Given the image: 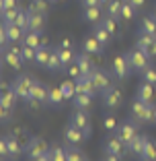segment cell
Instances as JSON below:
<instances>
[{
  "label": "cell",
  "instance_id": "60d3db41",
  "mask_svg": "<svg viewBox=\"0 0 156 161\" xmlns=\"http://www.w3.org/2000/svg\"><path fill=\"white\" fill-rule=\"evenodd\" d=\"M101 23H103V27L107 29L111 35H117V33H119V29H117V19H113V17H105Z\"/></svg>",
  "mask_w": 156,
  "mask_h": 161
},
{
  "label": "cell",
  "instance_id": "ffe728a7",
  "mask_svg": "<svg viewBox=\"0 0 156 161\" xmlns=\"http://www.w3.org/2000/svg\"><path fill=\"white\" fill-rule=\"evenodd\" d=\"M140 33H148V35H154L156 37V17L154 14H146L142 21H140Z\"/></svg>",
  "mask_w": 156,
  "mask_h": 161
},
{
  "label": "cell",
  "instance_id": "ba28073f",
  "mask_svg": "<svg viewBox=\"0 0 156 161\" xmlns=\"http://www.w3.org/2000/svg\"><path fill=\"white\" fill-rule=\"evenodd\" d=\"M148 105H150V103H146V101H142V99H138V97L132 101V105H129V114H132V118L136 120V122L146 124V118H148Z\"/></svg>",
  "mask_w": 156,
  "mask_h": 161
},
{
  "label": "cell",
  "instance_id": "d4e9b609",
  "mask_svg": "<svg viewBox=\"0 0 156 161\" xmlns=\"http://www.w3.org/2000/svg\"><path fill=\"white\" fill-rule=\"evenodd\" d=\"M43 27H45V14L31 13V10H29V29H33V31H43Z\"/></svg>",
  "mask_w": 156,
  "mask_h": 161
},
{
  "label": "cell",
  "instance_id": "8d00e7d4",
  "mask_svg": "<svg viewBox=\"0 0 156 161\" xmlns=\"http://www.w3.org/2000/svg\"><path fill=\"white\" fill-rule=\"evenodd\" d=\"M35 56H37V47H31V46H27V43H23V47H21V58H23L25 62H35Z\"/></svg>",
  "mask_w": 156,
  "mask_h": 161
},
{
  "label": "cell",
  "instance_id": "8992f818",
  "mask_svg": "<svg viewBox=\"0 0 156 161\" xmlns=\"http://www.w3.org/2000/svg\"><path fill=\"white\" fill-rule=\"evenodd\" d=\"M115 136L119 138V141L123 142V145H125V147H128L129 142L133 141V138L138 136V126L133 122H129V120H125V122H121L117 126V130H115Z\"/></svg>",
  "mask_w": 156,
  "mask_h": 161
},
{
  "label": "cell",
  "instance_id": "bcb514c9",
  "mask_svg": "<svg viewBox=\"0 0 156 161\" xmlns=\"http://www.w3.org/2000/svg\"><path fill=\"white\" fill-rule=\"evenodd\" d=\"M0 8H19V0H0Z\"/></svg>",
  "mask_w": 156,
  "mask_h": 161
},
{
  "label": "cell",
  "instance_id": "680465c9",
  "mask_svg": "<svg viewBox=\"0 0 156 161\" xmlns=\"http://www.w3.org/2000/svg\"><path fill=\"white\" fill-rule=\"evenodd\" d=\"M154 124H156V109H154Z\"/></svg>",
  "mask_w": 156,
  "mask_h": 161
},
{
  "label": "cell",
  "instance_id": "4dcf8cb0",
  "mask_svg": "<svg viewBox=\"0 0 156 161\" xmlns=\"http://www.w3.org/2000/svg\"><path fill=\"white\" fill-rule=\"evenodd\" d=\"M140 161H156V141L148 138L146 149H144V153L140 155Z\"/></svg>",
  "mask_w": 156,
  "mask_h": 161
},
{
  "label": "cell",
  "instance_id": "44dd1931",
  "mask_svg": "<svg viewBox=\"0 0 156 161\" xmlns=\"http://www.w3.org/2000/svg\"><path fill=\"white\" fill-rule=\"evenodd\" d=\"M123 145L121 141H119L117 136H111V138H107L105 141V145H103V153H113V155H121L123 153Z\"/></svg>",
  "mask_w": 156,
  "mask_h": 161
},
{
  "label": "cell",
  "instance_id": "f546056e",
  "mask_svg": "<svg viewBox=\"0 0 156 161\" xmlns=\"http://www.w3.org/2000/svg\"><path fill=\"white\" fill-rule=\"evenodd\" d=\"M66 99L64 93H62L60 87H49V97H48V103L53 105V108H60V103Z\"/></svg>",
  "mask_w": 156,
  "mask_h": 161
},
{
  "label": "cell",
  "instance_id": "7dc6e473",
  "mask_svg": "<svg viewBox=\"0 0 156 161\" xmlns=\"http://www.w3.org/2000/svg\"><path fill=\"white\" fill-rule=\"evenodd\" d=\"M0 157H2V159H8V145H6V136L0 138Z\"/></svg>",
  "mask_w": 156,
  "mask_h": 161
},
{
  "label": "cell",
  "instance_id": "8fae6325",
  "mask_svg": "<svg viewBox=\"0 0 156 161\" xmlns=\"http://www.w3.org/2000/svg\"><path fill=\"white\" fill-rule=\"evenodd\" d=\"M82 52L90 54V56H101L105 52V46L95 37V35H86L84 42H82Z\"/></svg>",
  "mask_w": 156,
  "mask_h": 161
},
{
  "label": "cell",
  "instance_id": "c3c4849f",
  "mask_svg": "<svg viewBox=\"0 0 156 161\" xmlns=\"http://www.w3.org/2000/svg\"><path fill=\"white\" fill-rule=\"evenodd\" d=\"M56 47H72V50H74V42H72V39H68V37H62L60 42H58Z\"/></svg>",
  "mask_w": 156,
  "mask_h": 161
},
{
  "label": "cell",
  "instance_id": "9c48e42d",
  "mask_svg": "<svg viewBox=\"0 0 156 161\" xmlns=\"http://www.w3.org/2000/svg\"><path fill=\"white\" fill-rule=\"evenodd\" d=\"M48 97H49V87L43 85V83H39V80H35L33 87H31V101L29 103H48Z\"/></svg>",
  "mask_w": 156,
  "mask_h": 161
},
{
  "label": "cell",
  "instance_id": "836d02e7",
  "mask_svg": "<svg viewBox=\"0 0 156 161\" xmlns=\"http://www.w3.org/2000/svg\"><path fill=\"white\" fill-rule=\"evenodd\" d=\"M66 161H84V153L80 149H76V145H68L66 147Z\"/></svg>",
  "mask_w": 156,
  "mask_h": 161
},
{
  "label": "cell",
  "instance_id": "f35d334b",
  "mask_svg": "<svg viewBox=\"0 0 156 161\" xmlns=\"http://www.w3.org/2000/svg\"><path fill=\"white\" fill-rule=\"evenodd\" d=\"M49 157H52V161H66V147L53 145L49 149Z\"/></svg>",
  "mask_w": 156,
  "mask_h": 161
},
{
  "label": "cell",
  "instance_id": "74e56055",
  "mask_svg": "<svg viewBox=\"0 0 156 161\" xmlns=\"http://www.w3.org/2000/svg\"><path fill=\"white\" fill-rule=\"evenodd\" d=\"M152 42H154V35H148V33H140V31H138V39H136V46L140 47V50H148Z\"/></svg>",
  "mask_w": 156,
  "mask_h": 161
},
{
  "label": "cell",
  "instance_id": "7bdbcfd3",
  "mask_svg": "<svg viewBox=\"0 0 156 161\" xmlns=\"http://www.w3.org/2000/svg\"><path fill=\"white\" fill-rule=\"evenodd\" d=\"M142 80H146V83H150V85L156 87V68L148 66L146 70H142Z\"/></svg>",
  "mask_w": 156,
  "mask_h": 161
},
{
  "label": "cell",
  "instance_id": "7a4b0ae2",
  "mask_svg": "<svg viewBox=\"0 0 156 161\" xmlns=\"http://www.w3.org/2000/svg\"><path fill=\"white\" fill-rule=\"evenodd\" d=\"M33 83H35V79H31L29 75H19L14 79L13 89H14V93L19 95V99L31 101V87H33Z\"/></svg>",
  "mask_w": 156,
  "mask_h": 161
},
{
  "label": "cell",
  "instance_id": "94428289",
  "mask_svg": "<svg viewBox=\"0 0 156 161\" xmlns=\"http://www.w3.org/2000/svg\"><path fill=\"white\" fill-rule=\"evenodd\" d=\"M84 161H86V159H84Z\"/></svg>",
  "mask_w": 156,
  "mask_h": 161
},
{
  "label": "cell",
  "instance_id": "ab89813d",
  "mask_svg": "<svg viewBox=\"0 0 156 161\" xmlns=\"http://www.w3.org/2000/svg\"><path fill=\"white\" fill-rule=\"evenodd\" d=\"M117 126H119V122H117V118H115L113 114H107L103 118V128L107 130V132H115V130H117Z\"/></svg>",
  "mask_w": 156,
  "mask_h": 161
},
{
  "label": "cell",
  "instance_id": "11a10c76",
  "mask_svg": "<svg viewBox=\"0 0 156 161\" xmlns=\"http://www.w3.org/2000/svg\"><path fill=\"white\" fill-rule=\"evenodd\" d=\"M33 161H52V157H49V153H45V155L37 157V159H33Z\"/></svg>",
  "mask_w": 156,
  "mask_h": 161
},
{
  "label": "cell",
  "instance_id": "f6af8a7d",
  "mask_svg": "<svg viewBox=\"0 0 156 161\" xmlns=\"http://www.w3.org/2000/svg\"><path fill=\"white\" fill-rule=\"evenodd\" d=\"M66 70H68V75H70L74 80H76V79H80V76H82V70H80V66H78V62H76V60L72 62V64L66 68Z\"/></svg>",
  "mask_w": 156,
  "mask_h": 161
},
{
  "label": "cell",
  "instance_id": "83f0119b",
  "mask_svg": "<svg viewBox=\"0 0 156 161\" xmlns=\"http://www.w3.org/2000/svg\"><path fill=\"white\" fill-rule=\"evenodd\" d=\"M52 52H53V50H49L48 46H41V47H37V56H35V64H37V66H41V68H45V66H48V62H49V56H52Z\"/></svg>",
  "mask_w": 156,
  "mask_h": 161
},
{
  "label": "cell",
  "instance_id": "2e32d148",
  "mask_svg": "<svg viewBox=\"0 0 156 161\" xmlns=\"http://www.w3.org/2000/svg\"><path fill=\"white\" fill-rule=\"evenodd\" d=\"M6 25V35H8V43H23L25 29L19 27L17 23H4Z\"/></svg>",
  "mask_w": 156,
  "mask_h": 161
},
{
  "label": "cell",
  "instance_id": "cb8c5ba5",
  "mask_svg": "<svg viewBox=\"0 0 156 161\" xmlns=\"http://www.w3.org/2000/svg\"><path fill=\"white\" fill-rule=\"evenodd\" d=\"M121 4H123V0H109L105 4V17L121 19Z\"/></svg>",
  "mask_w": 156,
  "mask_h": 161
},
{
  "label": "cell",
  "instance_id": "ee69618b",
  "mask_svg": "<svg viewBox=\"0 0 156 161\" xmlns=\"http://www.w3.org/2000/svg\"><path fill=\"white\" fill-rule=\"evenodd\" d=\"M14 23L19 27H23L25 31H29V10H19V17H17Z\"/></svg>",
  "mask_w": 156,
  "mask_h": 161
},
{
  "label": "cell",
  "instance_id": "4316f807",
  "mask_svg": "<svg viewBox=\"0 0 156 161\" xmlns=\"http://www.w3.org/2000/svg\"><path fill=\"white\" fill-rule=\"evenodd\" d=\"M90 103H93V97L86 95V93H76L74 99H72V105H74L76 109H86V112H88Z\"/></svg>",
  "mask_w": 156,
  "mask_h": 161
},
{
  "label": "cell",
  "instance_id": "e575fe53",
  "mask_svg": "<svg viewBox=\"0 0 156 161\" xmlns=\"http://www.w3.org/2000/svg\"><path fill=\"white\" fill-rule=\"evenodd\" d=\"M62 93H64V97L66 99H74V95H76V80H64L60 85Z\"/></svg>",
  "mask_w": 156,
  "mask_h": 161
},
{
  "label": "cell",
  "instance_id": "db71d44e",
  "mask_svg": "<svg viewBox=\"0 0 156 161\" xmlns=\"http://www.w3.org/2000/svg\"><path fill=\"white\" fill-rule=\"evenodd\" d=\"M82 4H84V6H103V4H101V0H82Z\"/></svg>",
  "mask_w": 156,
  "mask_h": 161
},
{
  "label": "cell",
  "instance_id": "f907efd6",
  "mask_svg": "<svg viewBox=\"0 0 156 161\" xmlns=\"http://www.w3.org/2000/svg\"><path fill=\"white\" fill-rule=\"evenodd\" d=\"M10 112H13V109H6V108H2V109H0V116H2V122H8V120H10Z\"/></svg>",
  "mask_w": 156,
  "mask_h": 161
},
{
  "label": "cell",
  "instance_id": "f5cc1de1",
  "mask_svg": "<svg viewBox=\"0 0 156 161\" xmlns=\"http://www.w3.org/2000/svg\"><path fill=\"white\" fill-rule=\"evenodd\" d=\"M128 2H132V4L136 6L138 10H140V8H144V6H146V2H148V0H128Z\"/></svg>",
  "mask_w": 156,
  "mask_h": 161
},
{
  "label": "cell",
  "instance_id": "6da1fadb",
  "mask_svg": "<svg viewBox=\"0 0 156 161\" xmlns=\"http://www.w3.org/2000/svg\"><path fill=\"white\" fill-rule=\"evenodd\" d=\"M125 56H128V60H129V66H132V70H136V72L146 70V68L150 66V60H152V58L148 56L146 50H140L138 46H133L129 52H125Z\"/></svg>",
  "mask_w": 156,
  "mask_h": 161
},
{
  "label": "cell",
  "instance_id": "4fadbf2b",
  "mask_svg": "<svg viewBox=\"0 0 156 161\" xmlns=\"http://www.w3.org/2000/svg\"><path fill=\"white\" fill-rule=\"evenodd\" d=\"M64 138H66L68 145H80L82 141H84V132H82L78 126H74V124H68L66 128H64Z\"/></svg>",
  "mask_w": 156,
  "mask_h": 161
},
{
  "label": "cell",
  "instance_id": "9f6ffc18",
  "mask_svg": "<svg viewBox=\"0 0 156 161\" xmlns=\"http://www.w3.org/2000/svg\"><path fill=\"white\" fill-rule=\"evenodd\" d=\"M49 2H52V4H56V2H62V0H49Z\"/></svg>",
  "mask_w": 156,
  "mask_h": 161
},
{
  "label": "cell",
  "instance_id": "6f0895ef",
  "mask_svg": "<svg viewBox=\"0 0 156 161\" xmlns=\"http://www.w3.org/2000/svg\"><path fill=\"white\" fill-rule=\"evenodd\" d=\"M107 2H109V0H101V4H107Z\"/></svg>",
  "mask_w": 156,
  "mask_h": 161
},
{
  "label": "cell",
  "instance_id": "91938a15",
  "mask_svg": "<svg viewBox=\"0 0 156 161\" xmlns=\"http://www.w3.org/2000/svg\"><path fill=\"white\" fill-rule=\"evenodd\" d=\"M154 17H156V8H154Z\"/></svg>",
  "mask_w": 156,
  "mask_h": 161
},
{
  "label": "cell",
  "instance_id": "d6986e66",
  "mask_svg": "<svg viewBox=\"0 0 156 161\" xmlns=\"http://www.w3.org/2000/svg\"><path fill=\"white\" fill-rule=\"evenodd\" d=\"M76 62H78V66H80V70H82V75H84V76H88L90 72L95 70L93 60H90V54H86V52L76 54Z\"/></svg>",
  "mask_w": 156,
  "mask_h": 161
},
{
  "label": "cell",
  "instance_id": "484cf974",
  "mask_svg": "<svg viewBox=\"0 0 156 161\" xmlns=\"http://www.w3.org/2000/svg\"><path fill=\"white\" fill-rule=\"evenodd\" d=\"M56 52H58V56H60V60H62V64H64V68H68L72 62L76 60V52L72 50V47H56Z\"/></svg>",
  "mask_w": 156,
  "mask_h": 161
},
{
  "label": "cell",
  "instance_id": "3957f363",
  "mask_svg": "<svg viewBox=\"0 0 156 161\" xmlns=\"http://www.w3.org/2000/svg\"><path fill=\"white\" fill-rule=\"evenodd\" d=\"M49 149H52V147H49L43 138L33 136V138H29V145L25 147V157H27L29 161H33V159H37V157L49 153Z\"/></svg>",
  "mask_w": 156,
  "mask_h": 161
},
{
  "label": "cell",
  "instance_id": "f1b7e54d",
  "mask_svg": "<svg viewBox=\"0 0 156 161\" xmlns=\"http://www.w3.org/2000/svg\"><path fill=\"white\" fill-rule=\"evenodd\" d=\"M93 35H95V37L99 39V42L103 43V46H107V43L111 42V37H113V35H111V33L107 31V29L103 27V23H97L95 27H93Z\"/></svg>",
  "mask_w": 156,
  "mask_h": 161
},
{
  "label": "cell",
  "instance_id": "1f68e13d",
  "mask_svg": "<svg viewBox=\"0 0 156 161\" xmlns=\"http://www.w3.org/2000/svg\"><path fill=\"white\" fill-rule=\"evenodd\" d=\"M49 0H31L29 2V10L31 13H41V14H48V10H49Z\"/></svg>",
  "mask_w": 156,
  "mask_h": 161
},
{
  "label": "cell",
  "instance_id": "603a6c76",
  "mask_svg": "<svg viewBox=\"0 0 156 161\" xmlns=\"http://www.w3.org/2000/svg\"><path fill=\"white\" fill-rule=\"evenodd\" d=\"M6 145H8V159H17L21 153H25L21 149V142L14 134H6Z\"/></svg>",
  "mask_w": 156,
  "mask_h": 161
},
{
  "label": "cell",
  "instance_id": "30bf717a",
  "mask_svg": "<svg viewBox=\"0 0 156 161\" xmlns=\"http://www.w3.org/2000/svg\"><path fill=\"white\" fill-rule=\"evenodd\" d=\"M90 80L95 83V87L99 91H105V89H109L111 87V75H109L107 70H101V68H95V70L90 72Z\"/></svg>",
  "mask_w": 156,
  "mask_h": 161
},
{
  "label": "cell",
  "instance_id": "d6a6232c",
  "mask_svg": "<svg viewBox=\"0 0 156 161\" xmlns=\"http://www.w3.org/2000/svg\"><path fill=\"white\" fill-rule=\"evenodd\" d=\"M136 6L132 4V2H128V0H123L121 4V19L123 21H133V17H136Z\"/></svg>",
  "mask_w": 156,
  "mask_h": 161
},
{
  "label": "cell",
  "instance_id": "5bb4252c",
  "mask_svg": "<svg viewBox=\"0 0 156 161\" xmlns=\"http://www.w3.org/2000/svg\"><path fill=\"white\" fill-rule=\"evenodd\" d=\"M76 93H86L90 97H95L99 93V89L95 87V83L90 80V76H84L82 75L80 79H76Z\"/></svg>",
  "mask_w": 156,
  "mask_h": 161
},
{
  "label": "cell",
  "instance_id": "7c38bea8",
  "mask_svg": "<svg viewBox=\"0 0 156 161\" xmlns=\"http://www.w3.org/2000/svg\"><path fill=\"white\" fill-rule=\"evenodd\" d=\"M136 97H138V99H142V101H146V103H154L156 87L150 85V83H146V80H142V83L138 85V89H136Z\"/></svg>",
  "mask_w": 156,
  "mask_h": 161
},
{
  "label": "cell",
  "instance_id": "b9f144b4",
  "mask_svg": "<svg viewBox=\"0 0 156 161\" xmlns=\"http://www.w3.org/2000/svg\"><path fill=\"white\" fill-rule=\"evenodd\" d=\"M19 10L21 8H6V10H2V23H14L17 17H19Z\"/></svg>",
  "mask_w": 156,
  "mask_h": 161
},
{
  "label": "cell",
  "instance_id": "9a60e30c",
  "mask_svg": "<svg viewBox=\"0 0 156 161\" xmlns=\"http://www.w3.org/2000/svg\"><path fill=\"white\" fill-rule=\"evenodd\" d=\"M82 19L86 21V23H101L103 21V8L101 6H84V10H82Z\"/></svg>",
  "mask_w": 156,
  "mask_h": 161
},
{
  "label": "cell",
  "instance_id": "d590c367",
  "mask_svg": "<svg viewBox=\"0 0 156 161\" xmlns=\"http://www.w3.org/2000/svg\"><path fill=\"white\" fill-rule=\"evenodd\" d=\"M62 68H64V64H62V60H60V56H58V52L53 50L52 56H49V62H48V66H45V70L58 72V70H62Z\"/></svg>",
  "mask_w": 156,
  "mask_h": 161
},
{
  "label": "cell",
  "instance_id": "5b68a950",
  "mask_svg": "<svg viewBox=\"0 0 156 161\" xmlns=\"http://www.w3.org/2000/svg\"><path fill=\"white\" fill-rule=\"evenodd\" d=\"M70 124H74V126H78L84 132V136L88 138L90 134H93V126H90V116L86 109H74V114L70 116Z\"/></svg>",
  "mask_w": 156,
  "mask_h": 161
},
{
  "label": "cell",
  "instance_id": "ac0fdd59",
  "mask_svg": "<svg viewBox=\"0 0 156 161\" xmlns=\"http://www.w3.org/2000/svg\"><path fill=\"white\" fill-rule=\"evenodd\" d=\"M23 43H27V46H31V47H41V46H45V37L41 35V31L29 29V31H25Z\"/></svg>",
  "mask_w": 156,
  "mask_h": 161
},
{
  "label": "cell",
  "instance_id": "e0dca14e",
  "mask_svg": "<svg viewBox=\"0 0 156 161\" xmlns=\"http://www.w3.org/2000/svg\"><path fill=\"white\" fill-rule=\"evenodd\" d=\"M17 99H19V95L14 93L13 85H10V87H4V91H2V95H0V108L13 109L14 103H17Z\"/></svg>",
  "mask_w": 156,
  "mask_h": 161
},
{
  "label": "cell",
  "instance_id": "277c9868",
  "mask_svg": "<svg viewBox=\"0 0 156 161\" xmlns=\"http://www.w3.org/2000/svg\"><path fill=\"white\" fill-rule=\"evenodd\" d=\"M111 72H113V76L119 79V80H123V79H128V76H129L132 66H129V60H128L125 54H123V56L119 54V56L113 58V62H111Z\"/></svg>",
  "mask_w": 156,
  "mask_h": 161
},
{
  "label": "cell",
  "instance_id": "681fc988",
  "mask_svg": "<svg viewBox=\"0 0 156 161\" xmlns=\"http://www.w3.org/2000/svg\"><path fill=\"white\" fill-rule=\"evenodd\" d=\"M103 161H121V155H113V153H105Z\"/></svg>",
  "mask_w": 156,
  "mask_h": 161
},
{
  "label": "cell",
  "instance_id": "816d5d0a",
  "mask_svg": "<svg viewBox=\"0 0 156 161\" xmlns=\"http://www.w3.org/2000/svg\"><path fill=\"white\" fill-rule=\"evenodd\" d=\"M146 52H148V56H150V58H156V37H154V42L150 43V47H148Z\"/></svg>",
  "mask_w": 156,
  "mask_h": 161
},
{
  "label": "cell",
  "instance_id": "52a82bcc",
  "mask_svg": "<svg viewBox=\"0 0 156 161\" xmlns=\"http://www.w3.org/2000/svg\"><path fill=\"white\" fill-rule=\"evenodd\" d=\"M121 101H123V93L117 89V87H109V89H105L103 91V105L105 108H109V109H117L119 105H121Z\"/></svg>",
  "mask_w": 156,
  "mask_h": 161
},
{
  "label": "cell",
  "instance_id": "7402d4cb",
  "mask_svg": "<svg viewBox=\"0 0 156 161\" xmlns=\"http://www.w3.org/2000/svg\"><path fill=\"white\" fill-rule=\"evenodd\" d=\"M148 138H150V136H146V134H138V136H136V138H133V141L128 145V149L133 153V155H138V157H140V155L144 153V149H146Z\"/></svg>",
  "mask_w": 156,
  "mask_h": 161
}]
</instances>
